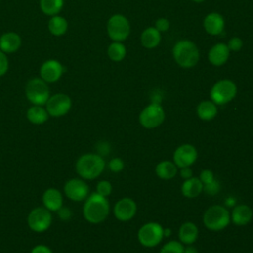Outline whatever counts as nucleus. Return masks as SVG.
Returning a JSON list of instances; mask_svg holds the SVG:
<instances>
[{
  "instance_id": "nucleus-1",
  "label": "nucleus",
  "mask_w": 253,
  "mask_h": 253,
  "mask_svg": "<svg viewBox=\"0 0 253 253\" xmlns=\"http://www.w3.org/2000/svg\"><path fill=\"white\" fill-rule=\"evenodd\" d=\"M83 217L89 223L98 224L106 220L110 213V203L106 197L96 192L91 193L84 201Z\"/></svg>"
},
{
  "instance_id": "nucleus-2",
  "label": "nucleus",
  "mask_w": 253,
  "mask_h": 253,
  "mask_svg": "<svg viewBox=\"0 0 253 253\" xmlns=\"http://www.w3.org/2000/svg\"><path fill=\"white\" fill-rule=\"evenodd\" d=\"M106 161L97 153H84L75 162V171L83 180H95L105 170Z\"/></svg>"
},
{
  "instance_id": "nucleus-3",
  "label": "nucleus",
  "mask_w": 253,
  "mask_h": 253,
  "mask_svg": "<svg viewBox=\"0 0 253 253\" xmlns=\"http://www.w3.org/2000/svg\"><path fill=\"white\" fill-rule=\"evenodd\" d=\"M176 63L183 68L194 67L200 59V51L196 43L190 40L178 41L172 49Z\"/></svg>"
},
{
  "instance_id": "nucleus-4",
  "label": "nucleus",
  "mask_w": 253,
  "mask_h": 253,
  "mask_svg": "<svg viewBox=\"0 0 253 253\" xmlns=\"http://www.w3.org/2000/svg\"><path fill=\"white\" fill-rule=\"evenodd\" d=\"M203 223L209 230L219 231L224 229L230 223V212L220 205L211 206L206 210L203 215Z\"/></svg>"
},
{
  "instance_id": "nucleus-5",
  "label": "nucleus",
  "mask_w": 253,
  "mask_h": 253,
  "mask_svg": "<svg viewBox=\"0 0 253 253\" xmlns=\"http://www.w3.org/2000/svg\"><path fill=\"white\" fill-rule=\"evenodd\" d=\"M25 95L32 105L44 106L50 97L48 84L41 77H34L27 82Z\"/></svg>"
},
{
  "instance_id": "nucleus-6",
  "label": "nucleus",
  "mask_w": 253,
  "mask_h": 253,
  "mask_svg": "<svg viewBox=\"0 0 253 253\" xmlns=\"http://www.w3.org/2000/svg\"><path fill=\"white\" fill-rule=\"evenodd\" d=\"M237 94L236 84L230 79L216 81L210 91V99L216 106H223L231 102Z\"/></svg>"
},
{
  "instance_id": "nucleus-7",
  "label": "nucleus",
  "mask_w": 253,
  "mask_h": 253,
  "mask_svg": "<svg viewBox=\"0 0 253 253\" xmlns=\"http://www.w3.org/2000/svg\"><path fill=\"white\" fill-rule=\"evenodd\" d=\"M163 238V226L155 221L142 224L137 231L138 242L147 248L157 246Z\"/></svg>"
},
{
  "instance_id": "nucleus-8",
  "label": "nucleus",
  "mask_w": 253,
  "mask_h": 253,
  "mask_svg": "<svg viewBox=\"0 0 253 253\" xmlns=\"http://www.w3.org/2000/svg\"><path fill=\"white\" fill-rule=\"evenodd\" d=\"M107 34L113 42H124L130 34V24L122 14L111 16L107 22Z\"/></svg>"
},
{
  "instance_id": "nucleus-9",
  "label": "nucleus",
  "mask_w": 253,
  "mask_h": 253,
  "mask_svg": "<svg viewBox=\"0 0 253 253\" xmlns=\"http://www.w3.org/2000/svg\"><path fill=\"white\" fill-rule=\"evenodd\" d=\"M165 120V112L160 103L152 102L144 107L138 115L139 124L147 129L155 128Z\"/></svg>"
},
{
  "instance_id": "nucleus-10",
  "label": "nucleus",
  "mask_w": 253,
  "mask_h": 253,
  "mask_svg": "<svg viewBox=\"0 0 253 253\" xmlns=\"http://www.w3.org/2000/svg\"><path fill=\"white\" fill-rule=\"evenodd\" d=\"M29 228L36 233L46 231L52 223V214L47 209L42 207L34 208L27 216Z\"/></svg>"
},
{
  "instance_id": "nucleus-11",
  "label": "nucleus",
  "mask_w": 253,
  "mask_h": 253,
  "mask_svg": "<svg viewBox=\"0 0 253 253\" xmlns=\"http://www.w3.org/2000/svg\"><path fill=\"white\" fill-rule=\"evenodd\" d=\"M44 107L49 117L60 118L69 113L72 108V100L67 94L56 93L48 98Z\"/></svg>"
},
{
  "instance_id": "nucleus-12",
  "label": "nucleus",
  "mask_w": 253,
  "mask_h": 253,
  "mask_svg": "<svg viewBox=\"0 0 253 253\" xmlns=\"http://www.w3.org/2000/svg\"><path fill=\"white\" fill-rule=\"evenodd\" d=\"M63 193L65 197L72 202H83L90 195V189L85 180L72 178L65 182Z\"/></svg>"
},
{
  "instance_id": "nucleus-13",
  "label": "nucleus",
  "mask_w": 253,
  "mask_h": 253,
  "mask_svg": "<svg viewBox=\"0 0 253 253\" xmlns=\"http://www.w3.org/2000/svg\"><path fill=\"white\" fill-rule=\"evenodd\" d=\"M198 158V151L191 143L179 145L173 153V162L178 168L191 167Z\"/></svg>"
},
{
  "instance_id": "nucleus-14",
  "label": "nucleus",
  "mask_w": 253,
  "mask_h": 253,
  "mask_svg": "<svg viewBox=\"0 0 253 253\" xmlns=\"http://www.w3.org/2000/svg\"><path fill=\"white\" fill-rule=\"evenodd\" d=\"M64 73V66L57 59H47L40 67V77L48 83L58 81Z\"/></svg>"
},
{
  "instance_id": "nucleus-15",
  "label": "nucleus",
  "mask_w": 253,
  "mask_h": 253,
  "mask_svg": "<svg viewBox=\"0 0 253 253\" xmlns=\"http://www.w3.org/2000/svg\"><path fill=\"white\" fill-rule=\"evenodd\" d=\"M137 211V205L131 198H122L114 206L113 212L120 221H128L134 217Z\"/></svg>"
},
{
  "instance_id": "nucleus-16",
  "label": "nucleus",
  "mask_w": 253,
  "mask_h": 253,
  "mask_svg": "<svg viewBox=\"0 0 253 253\" xmlns=\"http://www.w3.org/2000/svg\"><path fill=\"white\" fill-rule=\"evenodd\" d=\"M42 205L49 211H57L63 206V195L55 188L46 189L42 196Z\"/></svg>"
},
{
  "instance_id": "nucleus-17",
  "label": "nucleus",
  "mask_w": 253,
  "mask_h": 253,
  "mask_svg": "<svg viewBox=\"0 0 253 253\" xmlns=\"http://www.w3.org/2000/svg\"><path fill=\"white\" fill-rule=\"evenodd\" d=\"M203 26L205 31L211 36H218L220 35L225 26V22L223 17L216 12H211L209 13L203 22Z\"/></svg>"
},
{
  "instance_id": "nucleus-18",
  "label": "nucleus",
  "mask_w": 253,
  "mask_h": 253,
  "mask_svg": "<svg viewBox=\"0 0 253 253\" xmlns=\"http://www.w3.org/2000/svg\"><path fill=\"white\" fill-rule=\"evenodd\" d=\"M229 53L230 50L228 49L226 43L217 42L210 48L208 52V59L213 66H221L226 63Z\"/></svg>"
},
{
  "instance_id": "nucleus-19",
  "label": "nucleus",
  "mask_w": 253,
  "mask_h": 253,
  "mask_svg": "<svg viewBox=\"0 0 253 253\" xmlns=\"http://www.w3.org/2000/svg\"><path fill=\"white\" fill-rule=\"evenodd\" d=\"M21 45L22 38L16 32H6L0 36V50L6 54L18 51Z\"/></svg>"
},
{
  "instance_id": "nucleus-20",
  "label": "nucleus",
  "mask_w": 253,
  "mask_h": 253,
  "mask_svg": "<svg viewBox=\"0 0 253 253\" xmlns=\"http://www.w3.org/2000/svg\"><path fill=\"white\" fill-rule=\"evenodd\" d=\"M253 217L252 209L244 204L235 206L230 212V222L236 226L247 225Z\"/></svg>"
},
{
  "instance_id": "nucleus-21",
  "label": "nucleus",
  "mask_w": 253,
  "mask_h": 253,
  "mask_svg": "<svg viewBox=\"0 0 253 253\" xmlns=\"http://www.w3.org/2000/svg\"><path fill=\"white\" fill-rule=\"evenodd\" d=\"M199 236V228L196 223L192 221H186L182 223L178 230V238L184 245L194 244Z\"/></svg>"
},
{
  "instance_id": "nucleus-22",
  "label": "nucleus",
  "mask_w": 253,
  "mask_h": 253,
  "mask_svg": "<svg viewBox=\"0 0 253 253\" xmlns=\"http://www.w3.org/2000/svg\"><path fill=\"white\" fill-rule=\"evenodd\" d=\"M203 187H204V185L201 182V180L199 179V177L193 176L190 179L184 180L182 187H181V192L184 197L193 199L202 194Z\"/></svg>"
},
{
  "instance_id": "nucleus-23",
  "label": "nucleus",
  "mask_w": 253,
  "mask_h": 253,
  "mask_svg": "<svg viewBox=\"0 0 253 253\" xmlns=\"http://www.w3.org/2000/svg\"><path fill=\"white\" fill-rule=\"evenodd\" d=\"M27 120L33 125H43L49 118V115L43 106L32 105L26 112Z\"/></svg>"
},
{
  "instance_id": "nucleus-24",
  "label": "nucleus",
  "mask_w": 253,
  "mask_h": 253,
  "mask_svg": "<svg viewBox=\"0 0 253 253\" xmlns=\"http://www.w3.org/2000/svg\"><path fill=\"white\" fill-rule=\"evenodd\" d=\"M178 173V167L173 161L163 160L155 166V174L161 180H171Z\"/></svg>"
},
{
  "instance_id": "nucleus-25",
  "label": "nucleus",
  "mask_w": 253,
  "mask_h": 253,
  "mask_svg": "<svg viewBox=\"0 0 253 253\" xmlns=\"http://www.w3.org/2000/svg\"><path fill=\"white\" fill-rule=\"evenodd\" d=\"M161 41V33L154 27H148L141 33L140 42L141 44L148 49L156 47Z\"/></svg>"
},
{
  "instance_id": "nucleus-26",
  "label": "nucleus",
  "mask_w": 253,
  "mask_h": 253,
  "mask_svg": "<svg viewBox=\"0 0 253 253\" xmlns=\"http://www.w3.org/2000/svg\"><path fill=\"white\" fill-rule=\"evenodd\" d=\"M47 29L52 36L61 37L65 35L68 30V22L62 16H51L47 23Z\"/></svg>"
},
{
  "instance_id": "nucleus-27",
  "label": "nucleus",
  "mask_w": 253,
  "mask_h": 253,
  "mask_svg": "<svg viewBox=\"0 0 253 253\" xmlns=\"http://www.w3.org/2000/svg\"><path fill=\"white\" fill-rule=\"evenodd\" d=\"M217 107L211 100L202 101L197 106V115L202 121H211L217 115Z\"/></svg>"
},
{
  "instance_id": "nucleus-28",
  "label": "nucleus",
  "mask_w": 253,
  "mask_h": 253,
  "mask_svg": "<svg viewBox=\"0 0 253 253\" xmlns=\"http://www.w3.org/2000/svg\"><path fill=\"white\" fill-rule=\"evenodd\" d=\"M40 9L46 16L58 15L63 6L64 0H40Z\"/></svg>"
},
{
  "instance_id": "nucleus-29",
  "label": "nucleus",
  "mask_w": 253,
  "mask_h": 253,
  "mask_svg": "<svg viewBox=\"0 0 253 253\" xmlns=\"http://www.w3.org/2000/svg\"><path fill=\"white\" fill-rule=\"evenodd\" d=\"M107 55L115 62L122 61L126 55V49L123 42H113L110 43L107 48Z\"/></svg>"
},
{
  "instance_id": "nucleus-30",
  "label": "nucleus",
  "mask_w": 253,
  "mask_h": 253,
  "mask_svg": "<svg viewBox=\"0 0 253 253\" xmlns=\"http://www.w3.org/2000/svg\"><path fill=\"white\" fill-rule=\"evenodd\" d=\"M185 245L178 240H170L164 243L159 253H184Z\"/></svg>"
},
{
  "instance_id": "nucleus-31",
  "label": "nucleus",
  "mask_w": 253,
  "mask_h": 253,
  "mask_svg": "<svg viewBox=\"0 0 253 253\" xmlns=\"http://www.w3.org/2000/svg\"><path fill=\"white\" fill-rule=\"evenodd\" d=\"M112 191H113V186L111 182L107 180H101L96 185V193L103 197L108 198L111 195Z\"/></svg>"
},
{
  "instance_id": "nucleus-32",
  "label": "nucleus",
  "mask_w": 253,
  "mask_h": 253,
  "mask_svg": "<svg viewBox=\"0 0 253 253\" xmlns=\"http://www.w3.org/2000/svg\"><path fill=\"white\" fill-rule=\"evenodd\" d=\"M125 167L124 160L120 157H114L108 162V168L113 173H120Z\"/></svg>"
},
{
  "instance_id": "nucleus-33",
  "label": "nucleus",
  "mask_w": 253,
  "mask_h": 253,
  "mask_svg": "<svg viewBox=\"0 0 253 253\" xmlns=\"http://www.w3.org/2000/svg\"><path fill=\"white\" fill-rule=\"evenodd\" d=\"M220 191V184L217 180H213L212 182L204 185L203 192H205L209 196H214Z\"/></svg>"
},
{
  "instance_id": "nucleus-34",
  "label": "nucleus",
  "mask_w": 253,
  "mask_h": 253,
  "mask_svg": "<svg viewBox=\"0 0 253 253\" xmlns=\"http://www.w3.org/2000/svg\"><path fill=\"white\" fill-rule=\"evenodd\" d=\"M111 151V144L106 140H100L96 143V153L102 157L109 155Z\"/></svg>"
},
{
  "instance_id": "nucleus-35",
  "label": "nucleus",
  "mask_w": 253,
  "mask_h": 253,
  "mask_svg": "<svg viewBox=\"0 0 253 253\" xmlns=\"http://www.w3.org/2000/svg\"><path fill=\"white\" fill-rule=\"evenodd\" d=\"M226 45H227V47L230 51H238V50L241 49V47L243 45V42H242V40L239 37H232L228 41Z\"/></svg>"
},
{
  "instance_id": "nucleus-36",
  "label": "nucleus",
  "mask_w": 253,
  "mask_h": 253,
  "mask_svg": "<svg viewBox=\"0 0 253 253\" xmlns=\"http://www.w3.org/2000/svg\"><path fill=\"white\" fill-rule=\"evenodd\" d=\"M9 70V58L8 55L0 50V77L5 75Z\"/></svg>"
},
{
  "instance_id": "nucleus-37",
  "label": "nucleus",
  "mask_w": 253,
  "mask_h": 253,
  "mask_svg": "<svg viewBox=\"0 0 253 253\" xmlns=\"http://www.w3.org/2000/svg\"><path fill=\"white\" fill-rule=\"evenodd\" d=\"M199 179L201 180L203 185H206L214 180V174L210 169H204L203 171H201V173L199 175Z\"/></svg>"
},
{
  "instance_id": "nucleus-38",
  "label": "nucleus",
  "mask_w": 253,
  "mask_h": 253,
  "mask_svg": "<svg viewBox=\"0 0 253 253\" xmlns=\"http://www.w3.org/2000/svg\"><path fill=\"white\" fill-rule=\"evenodd\" d=\"M154 28L160 33L167 32L170 28V22L166 18H158L154 24Z\"/></svg>"
},
{
  "instance_id": "nucleus-39",
  "label": "nucleus",
  "mask_w": 253,
  "mask_h": 253,
  "mask_svg": "<svg viewBox=\"0 0 253 253\" xmlns=\"http://www.w3.org/2000/svg\"><path fill=\"white\" fill-rule=\"evenodd\" d=\"M56 212H57V215H58L59 219L63 220V221H67L72 217L71 210L68 207H65V206H62Z\"/></svg>"
},
{
  "instance_id": "nucleus-40",
  "label": "nucleus",
  "mask_w": 253,
  "mask_h": 253,
  "mask_svg": "<svg viewBox=\"0 0 253 253\" xmlns=\"http://www.w3.org/2000/svg\"><path fill=\"white\" fill-rule=\"evenodd\" d=\"M30 253H53V252L47 245L38 244L32 248Z\"/></svg>"
},
{
  "instance_id": "nucleus-41",
  "label": "nucleus",
  "mask_w": 253,
  "mask_h": 253,
  "mask_svg": "<svg viewBox=\"0 0 253 253\" xmlns=\"http://www.w3.org/2000/svg\"><path fill=\"white\" fill-rule=\"evenodd\" d=\"M179 169H180L179 174H180L181 178L184 179V180L190 179V178H192L194 176L191 167H183V168H179Z\"/></svg>"
},
{
  "instance_id": "nucleus-42",
  "label": "nucleus",
  "mask_w": 253,
  "mask_h": 253,
  "mask_svg": "<svg viewBox=\"0 0 253 253\" xmlns=\"http://www.w3.org/2000/svg\"><path fill=\"white\" fill-rule=\"evenodd\" d=\"M184 253H198V250L195 246H193V244L186 245V247L184 248Z\"/></svg>"
},
{
  "instance_id": "nucleus-43",
  "label": "nucleus",
  "mask_w": 253,
  "mask_h": 253,
  "mask_svg": "<svg viewBox=\"0 0 253 253\" xmlns=\"http://www.w3.org/2000/svg\"><path fill=\"white\" fill-rule=\"evenodd\" d=\"M172 234V230L169 227H163V236L164 237H169Z\"/></svg>"
},
{
  "instance_id": "nucleus-44",
  "label": "nucleus",
  "mask_w": 253,
  "mask_h": 253,
  "mask_svg": "<svg viewBox=\"0 0 253 253\" xmlns=\"http://www.w3.org/2000/svg\"><path fill=\"white\" fill-rule=\"evenodd\" d=\"M192 1H194V2H196V3H201V2H204L205 0H192Z\"/></svg>"
}]
</instances>
